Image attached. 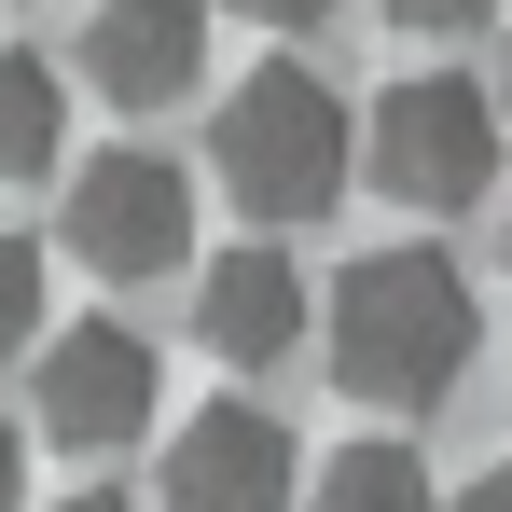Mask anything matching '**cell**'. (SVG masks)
<instances>
[{
	"instance_id": "1",
	"label": "cell",
	"mask_w": 512,
	"mask_h": 512,
	"mask_svg": "<svg viewBox=\"0 0 512 512\" xmlns=\"http://www.w3.org/2000/svg\"><path fill=\"white\" fill-rule=\"evenodd\" d=\"M471 346H485V305H471L457 250H360L333 291H319V360H333L346 402L429 416V402L471 374Z\"/></svg>"
},
{
	"instance_id": "2",
	"label": "cell",
	"mask_w": 512,
	"mask_h": 512,
	"mask_svg": "<svg viewBox=\"0 0 512 512\" xmlns=\"http://www.w3.org/2000/svg\"><path fill=\"white\" fill-rule=\"evenodd\" d=\"M208 180L236 194L250 236H305V222H333L346 180H360V111L319 70H250L222 97V125H208Z\"/></svg>"
},
{
	"instance_id": "3",
	"label": "cell",
	"mask_w": 512,
	"mask_h": 512,
	"mask_svg": "<svg viewBox=\"0 0 512 512\" xmlns=\"http://www.w3.org/2000/svg\"><path fill=\"white\" fill-rule=\"evenodd\" d=\"M360 180L402 194V208L499 194V97L471 84V70H402V84L360 111Z\"/></svg>"
},
{
	"instance_id": "4",
	"label": "cell",
	"mask_w": 512,
	"mask_h": 512,
	"mask_svg": "<svg viewBox=\"0 0 512 512\" xmlns=\"http://www.w3.org/2000/svg\"><path fill=\"white\" fill-rule=\"evenodd\" d=\"M70 263L84 277H180L194 263V180L167 167V153H97V167H70Z\"/></svg>"
},
{
	"instance_id": "5",
	"label": "cell",
	"mask_w": 512,
	"mask_h": 512,
	"mask_svg": "<svg viewBox=\"0 0 512 512\" xmlns=\"http://www.w3.org/2000/svg\"><path fill=\"white\" fill-rule=\"evenodd\" d=\"M153 333H125V319H70V333H42L28 360V416L42 443H70V457H111V443H139L153 429Z\"/></svg>"
},
{
	"instance_id": "6",
	"label": "cell",
	"mask_w": 512,
	"mask_h": 512,
	"mask_svg": "<svg viewBox=\"0 0 512 512\" xmlns=\"http://www.w3.org/2000/svg\"><path fill=\"white\" fill-rule=\"evenodd\" d=\"M305 499V443L291 416H263V402H194L167 429V485L153 512H291Z\"/></svg>"
},
{
	"instance_id": "7",
	"label": "cell",
	"mask_w": 512,
	"mask_h": 512,
	"mask_svg": "<svg viewBox=\"0 0 512 512\" xmlns=\"http://www.w3.org/2000/svg\"><path fill=\"white\" fill-rule=\"evenodd\" d=\"M194 333H208V360H236V374H277L291 346L319 333V291H305L291 236H236V250L194 263Z\"/></svg>"
},
{
	"instance_id": "8",
	"label": "cell",
	"mask_w": 512,
	"mask_h": 512,
	"mask_svg": "<svg viewBox=\"0 0 512 512\" xmlns=\"http://www.w3.org/2000/svg\"><path fill=\"white\" fill-rule=\"evenodd\" d=\"M84 84L111 111H180L208 84V0H97L84 14Z\"/></svg>"
},
{
	"instance_id": "9",
	"label": "cell",
	"mask_w": 512,
	"mask_h": 512,
	"mask_svg": "<svg viewBox=\"0 0 512 512\" xmlns=\"http://www.w3.org/2000/svg\"><path fill=\"white\" fill-rule=\"evenodd\" d=\"M56 153H70V84H56V56L0 42V180H56Z\"/></svg>"
},
{
	"instance_id": "10",
	"label": "cell",
	"mask_w": 512,
	"mask_h": 512,
	"mask_svg": "<svg viewBox=\"0 0 512 512\" xmlns=\"http://www.w3.org/2000/svg\"><path fill=\"white\" fill-rule=\"evenodd\" d=\"M305 499H319V512H443V485H429L416 443H388V429H374V443H346V457L305 471Z\"/></svg>"
},
{
	"instance_id": "11",
	"label": "cell",
	"mask_w": 512,
	"mask_h": 512,
	"mask_svg": "<svg viewBox=\"0 0 512 512\" xmlns=\"http://www.w3.org/2000/svg\"><path fill=\"white\" fill-rule=\"evenodd\" d=\"M42 305H56V291H42V250L0 236V360H42Z\"/></svg>"
},
{
	"instance_id": "12",
	"label": "cell",
	"mask_w": 512,
	"mask_h": 512,
	"mask_svg": "<svg viewBox=\"0 0 512 512\" xmlns=\"http://www.w3.org/2000/svg\"><path fill=\"white\" fill-rule=\"evenodd\" d=\"M222 14H250V28H263V42H305V28H333V14H346V0H222Z\"/></svg>"
},
{
	"instance_id": "13",
	"label": "cell",
	"mask_w": 512,
	"mask_h": 512,
	"mask_svg": "<svg viewBox=\"0 0 512 512\" xmlns=\"http://www.w3.org/2000/svg\"><path fill=\"white\" fill-rule=\"evenodd\" d=\"M485 14H499V0H388V28H429V42H443V28H485Z\"/></svg>"
},
{
	"instance_id": "14",
	"label": "cell",
	"mask_w": 512,
	"mask_h": 512,
	"mask_svg": "<svg viewBox=\"0 0 512 512\" xmlns=\"http://www.w3.org/2000/svg\"><path fill=\"white\" fill-rule=\"evenodd\" d=\"M0 512H28V429L0 416Z\"/></svg>"
},
{
	"instance_id": "15",
	"label": "cell",
	"mask_w": 512,
	"mask_h": 512,
	"mask_svg": "<svg viewBox=\"0 0 512 512\" xmlns=\"http://www.w3.org/2000/svg\"><path fill=\"white\" fill-rule=\"evenodd\" d=\"M443 512H512V471H471V485H457Z\"/></svg>"
},
{
	"instance_id": "16",
	"label": "cell",
	"mask_w": 512,
	"mask_h": 512,
	"mask_svg": "<svg viewBox=\"0 0 512 512\" xmlns=\"http://www.w3.org/2000/svg\"><path fill=\"white\" fill-rule=\"evenodd\" d=\"M56 512H139V499H111V485H84V499H56Z\"/></svg>"
},
{
	"instance_id": "17",
	"label": "cell",
	"mask_w": 512,
	"mask_h": 512,
	"mask_svg": "<svg viewBox=\"0 0 512 512\" xmlns=\"http://www.w3.org/2000/svg\"><path fill=\"white\" fill-rule=\"evenodd\" d=\"M499 111H512V42H499Z\"/></svg>"
},
{
	"instance_id": "18",
	"label": "cell",
	"mask_w": 512,
	"mask_h": 512,
	"mask_svg": "<svg viewBox=\"0 0 512 512\" xmlns=\"http://www.w3.org/2000/svg\"><path fill=\"white\" fill-rule=\"evenodd\" d=\"M499 263H512V208H499Z\"/></svg>"
}]
</instances>
